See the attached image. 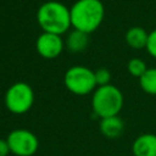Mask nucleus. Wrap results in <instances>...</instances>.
Listing matches in <instances>:
<instances>
[{
  "label": "nucleus",
  "instance_id": "7ed1b4c3",
  "mask_svg": "<svg viewBox=\"0 0 156 156\" xmlns=\"http://www.w3.org/2000/svg\"><path fill=\"white\" fill-rule=\"evenodd\" d=\"M123 102L124 99L122 91L112 84L98 87L93 91L91 108L100 119L111 116H118L123 107Z\"/></svg>",
  "mask_w": 156,
  "mask_h": 156
},
{
  "label": "nucleus",
  "instance_id": "39448f33",
  "mask_svg": "<svg viewBox=\"0 0 156 156\" xmlns=\"http://www.w3.org/2000/svg\"><path fill=\"white\" fill-rule=\"evenodd\" d=\"M5 106L13 115L28 112L34 104V91L28 83L16 82L5 93Z\"/></svg>",
  "mask_w": 156,
  "mask_h": 156
},
{
  "label": "nucleus",
  "instance_id": "6e6552de",
  "mask_svg": "<svg viewBox=\"0 0 156 156\" xmlns=\"http://www.w3.org/2000/svg\"><path fill=\"white\" fill-rule=\"evenodd\" d=\"M134 156H156V134L144 133L139 135L132 145Z\"/></svg>",
  "mask_w": 156,
  "mask_h": 156
},
{
  "label": "nucleus",
  "instance_id": "f03ea898",
  "mask_svg": "<svg viewBox=\"0 0 156 156\" xmlns=\"http://www.w3.org/2000/svg\"><path fill=\"white\" fill-rule=\"evenodd\" d=\"M37 22L43 32L62 35L72 27L69 9L55 0L43 2L37 10Z\"/></svg>",
  "mask_w": 156,
  "mask_h": 156
},
{
  "label": "nucleus",
  "instance_id": "9b49d317",
  "mask_svg": "<svg viewBox=\"0 0 156 156\" xmlns=\"http://www.w3.org/2000/svg\"><path fill=\"white\" fill-rule=\"evenodd\" d=\"M147 37H149V33L144 28L139 26H134L127 30L126 43L132 49H135V50L144 49L147 43Z\"/></svg>",
  "mask_w": 156,
  "mask_h": 156
},
{
  "label": "nucleus",
  "instance_id": "dca6fc26",
  "mask_svg": "<svg viewBox=\"0 0 156 156\" xmlns=\"http://www.w3.org/2000/svg\"><path fill=\"white\" fill-rule=\"evenodd\" d=\"M9 154H11L10 151V146L6 139H0V156H7Z\"/></svg>",
  "mask_w": 156,
  "mask_h": 156
},
{
  "label": "nucleus",
  "instance_id": "20e7f679",
  "mask_svg": "<svg viewBox=\"0 0 156 156\" xmlns=\"http://www.w3.org/2000/svg\"><path fill=\"white\" fill-rule=\"evenodd\" d=\"M63 84L68 91L78 96L88 95L98 88L94 71L85 66L69 67L63 76Z\"/></svg>",
  "mask_w": 156,
  "mask_h": 156
},
{
  "label": "nucleus",
  "instance_id": "9d476101",
  "mask_svg": "<svg viewBox=\"0 0 156 156\" xmlns=\"http://www.w3.org/2000/svg\"><path fill=\"white\" fill-rule=\"evenodd\" d=\"M88 43H89V34L73 29L67 34V38L65 40V46L69 52L78 54L87 49Z\"/></svg>",
  "mask_w": 156,
  "mask_h": 156
},
{
  "label": "nucleus",
  "instance_id": "0eeeda50",
  "mask_svg": "<svg viewBox=\"0 0 156 156\" xmlns=\"http://www.w3.org/2000/svg\"><path fill=\"white\" fill-rule=\"evenodd\" d=\"M65 48V41L61 35L43 32L35 41V49L38 54L48 60L56 58L61 55Z\"/></svg>",
  "mask_w": 156,
  "mask_h": 156
},
{
  "label": "nucleus",
  "instance_id": "1a4fd4ad",
  "mask_svg": "<svg viewBox=\"0 0 156 156\" xmlns=\"http://www.w3.org/2000/svg\"><path fill=\"white\" fill-rule=\"evenodd\" d=\"M99 128L102 135L110 139H115L123 133L124 123L119 116H111V117L101 118L99 123Z\"/></svg>",
  "mask_w": 156,
  "mask_h": 156
},
{
  "label": "nucleus",
  "instance_id": "f257e3e1",
  "mask_svg": "<svg viewBox=\"0 0 156 156\" xmlns=\"http://www.w3.org/2000/svg\"><path fill=\"white\" fill-rule=\"evenodd\" d=\"M73 29L90 34L102 23L105 7L100 0H77L69 9Z\"/></svg>",
  "mask_w": 156,
  "mask_h": 156
},
{
  "label": "nucleus",
  "instance_id": "2eb2a0df",
  "mask_svg": "<svg viewBox=\"0 0 156 156\" xmlns=\"http://www.w3.org/2000/svg\"><path fill=\"white\" fill-rule=\"evenodd\" d=\"M145 49H146L147 54H149L151 57L156 58V28L149 33L147 43H146Z\"/></svg>",
  "mask_w": 156,
  "mask_h": 156
},
{
  "label": "nucleus",
  "instance_id": "4468645a",
  "mask_svg": "<svg viewBox=\"0 0 156 156\" xmlns=\"http://www.w3.org/2000/svg\"><path fill=\"white\" fill-rule=\"evenodd\" d=\"M94 76H95V82H96L98 87H104V85L111 84V72L107 68L102 67V68L94 71Z\"/></svg>",
  "mask_w": 156,
  "mask_h": 156
},
{
  "label": "nucleus",
  "instance_id": "f8f14e48",
  "mask_svg": "<svg viewBox=\"0 0 156 156\" xmlns=\"http://www.w3.org/2000/svg\"><path fill=\"white\" fill-rule=\"evenodd\" d=\"M140 88L149 95H156V67L147 68L139 78Z\"/></svg>",
  "mask_w": 156,
  "mask_h": 156
},
{
  "label": "nucleus",
  "instance_id": "423d86ee",
  "mask_svg": "<svg viewBox=\"0 0 156 156\" xmlns=\"http://www.w3.org/2000/svg\"><path fill=\"white\" fill-rule=\"evenodd\" d=\"M11 154L16 156H33L39 147V140L37 135L23 128L13 129L6 138Z\"/></svg>",
  "mask_w": 156,
  "mask_h": 156
},
{
  "label": "nucleus",
  "instance_id": "ddd939ff",
  "mask_svg": "<svg viewBox=\"0 0 156 156\" xmlns=\"http://www.w3.org/2000/svg\"><path fill=\"white\" fill-rule=\"evenodd\" d=\"M147 69L146 67V63L141 60V58H138V57H133L128 61L127 63V71L130 76L133 77H136V78H140L145 71Z\"/></svg>",
  "mask_w": 156,
  "mask_h": 156
}]
</instances>
